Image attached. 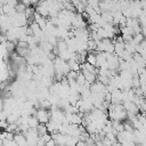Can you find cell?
<instances>
[{"mask_svg": "<svg viewBox=\"0 0 146 146\" xmlns=\"http://www.w3.org/2000/svg\"><path fill=\"white\" fill-rule=\"evenodd\" d=\"M34 116L38 119V121H39L40 123H47V122L49 121V119H50V112H49L47 108L39 107L38 111L35 110Z\"/></svg>", "mask_w": 146, "mask_h": 146, "instance_id": "1", "label": "cell"}, {"mask_svg": "<svg viewBox=\"0 0 146 146\" xmlns=\"http://www.w3.org/2000/svg\"><path fill=\"white\" fill-rule=\"evenodd\" d=\"M14 140L17 145H26L27 144V139L24 136V133H22V132H18V133L16 132L14 135Z\"/></svg>", "mask_w": 146, "mask_h": 146, "instance_id": "2", "label": "cell"}, {"mask_svg": "<svg viewBox=\"0 0 146 146\" xmlns=\"http://www.w3.org/2000/svg\"><path fill=\"white\" fill-rule=\"evenodd\" d=\"M82 74L84 75V78H86V81H87V82H89L90 84H91V83H94V82L96 81V79H97V75H96L95 73H92V72H89V71H87V70H83V68H82Z\"/></svg>", "mask_w": 146, "mask_h": 146, "instance_id": "3", "label": "cell"}, {"mask_svg": "<svg viewBox=\"0 0 146 146\" xmlns=\"http://www.w3.org/2000/svg\"><path fill=\"white\" fill-rule=\"evenodd\" d=\"M35 129H36V131H38L39 136H42V135H44V133H47V132H48V129H47L46 123H39V124H38V127H36Z\"/></svg>", "mask_w": 146, "mask_h": 146, "instance_id": "4", "label": "cell"}, {"mask_svg": "<svg viewBox=\"0 0 146 146\" xmlns=\"http://www.w3.org/2000/svg\"><path fill=\"white\" fill-rule=\"evenodd\" d=\"M39 123H40V122L38 121V119H36L34 115H33V116H29L27 124H29V127H30V128H36Z\"/></svg>", "mask_w": 146, "mask_h": 146, "instance_id": "5", "label": "cell"}, {"mask_svg": "<svg viewBox=\"0 0 146 146\" xmlns=\"http://www.w3.org/2000/svg\"><path fill=\"white\" fill-rule=\"evenodd\" d=\"M86 60L92 65L96 66V52H89L87 56H86Z\"/></svg>", "mask_w": 146, "mask_h": 146, "instance_id": "6", "label": "cell"}, {"mask_svg": "<svg viewBox=\"0 0 146 146\" xmlns=\"http://www.w3.org/2000/svg\"><path fill=\"white\" fill-rule=\"evenodd\" d=\"M3 43V46L6 47V49H7V51H13V50H15V43L13 42V41H5V42H2Z\"/></svg>", "mask_w": 146, "mask_h": 146, "instance_id": "7", "label": "cell"}, {"mask_svg": "<svg viewBox=\"0 0 146 146\" xmlns=\"http://www.w3.org/2000/svg\"><path fill=\"white\" fill-rule=\"evenodd\" d=\"M75 81H76V83H78L79 86H83V84H84V82H86V78H84V75L82 74V72H81V73H78Z\"/></svg>", "mask_w": 146, "mask_h": 146, "instance_id": "8", "label": "cell"}, {"mask_svg": "<svg viewBox=\"0 0 146 146\" xmlns=\"http://www.w3.org/2000/svg\"><path fill=\"white\" fill-rule=\"evenodd\" d=\"M26 9V6L24 5V3H22L21 1L19 2H17L16 3V6H15V10L17 11V13H24V10Z\"/></svg>", "mask_w": 146, "mask_h": 146, "instance_id": "9", "label": "cell"}, {"mask_svg": "<svg viewBox=\"0 0 146 146\" xmlns=\"http://www.w3.org/2000/svg\"><path fill=\"white\" fill-rule=\"evenodd\" d=\"M7 127H8V122H7V120H0V129L6 130Z\"/></svg>", "mask_w": 146, "mask_h": 146, "instance_id": "10", "label": "cell"}]
</instances>
